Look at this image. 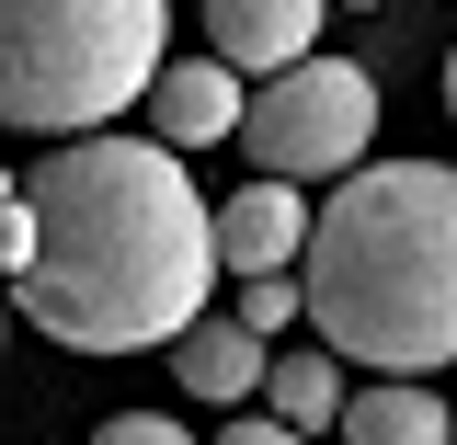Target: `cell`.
<instances>
[{
    "mask_svg": "<svg viewBox=\"0 0 457 445\" xmlns=\"http://www.w3.org/2000/svg\"><path fill=\"white\" fill-rule=\"evenodd\" d=\"M446 114H457V57H446Z\"/></svg>",
    "mask_w": 457,
    "mask_h": 445,
    "instance_id": "obj_15",
    "label": "cell"
},
{
    "mask_svg": "<svg viewBox=\"0 0 457 445\" xmlns=\"http://www.w3.org/2000/svg\"><path fill=\"white\" fill-rule=\"evenodd\" d=\"M343 12H378V0H343Z\"/></svg>",
    "mask_w": 457,
    "mask_h": 445,
    "instance_id": "obj_16",
    "label": "cell"
},
{
    "mask_svg": "<svg viewBox=\"0 0 457 445\" xmlns=\"http://www.w3.org/2000/svg\"><path fill=\"white\" fill-rule=\"evenodd\" d=\"M343 354L332 342H286L275 366H263V411H286V423H297V434H320V423H343Z\"/></svg>",
    "mask_w": 457,
    "mask_h": 445,
    "instance_id": "obj_10",
    "label": "cell"
},
{
    "mask_svg": "<svg viewBox=\"0 0 457 445\" xmlns=\"http://www.w3.org/2000/svg\"><path fill=\"white\" fill-rule=\"evenodd\" d=\"M240 149L286 183H343V171L378 149V80L354 57H297V69H263V92L240 114Z\"/></svg>",
    "mask_w": 457,
    "mask_h": 445,
    "instance_id": "obj_4",
    "label": "cell"
},
{
    "mask_svg": "<svg viewBox=\"0 0 457 445\" xmlns=\"http://www.w3.org/2000/svg\"><path fill=\"white\" fill-rule=\"evenodd\" d=\"M218 445H309V434H297V423H286V411H240V423H228Z\"/></svg>",
    "mask_w": 457,
    "mask_h": 445,
    "instance_id": "obj_14",
    "label": "cell"
},
{
    "mask_svg": "<svg viewBox=\"0 0 457 445\" xmlns=\"http://www.w3.org/2000/svg\"><path fill=\"white\" fill-rule=\"evenodd\" d=\"M297 251H309V194L263 171V183H240L218 206V263L228 275H297Z\"/></svg>",
    "mask_w": 457,
    "mask_h": 445,
    "instance_id": "obj_6",
    "label": "cell"
},
{
    "mask_svg": "<svg viewBox=\"0 0 457 445\" xmlns=\"http://www.w3.org/2000/svg\"><path fill=\"white\" fill-rule=\"evenodd\" d=\"M0 309H12V285H0Z\"/></svg>",
    "mask_w": 457,
    "mask_h": 445,
    "instance_id": "obj_17",
    "label": "cell"
},
{
    "mask_svg": "<svg viewBox=\"0 0 457 445\" xmlns=\"http://www.w3.org/2000/svg\"><path fill=\"white\" fill-rule=\"evenodd\" d=\"M35 183V275L12 285L23 320L69 354H137L183 342L218 297V206L195 194V171L171 137H69Z\"/></svg>",
    "mask_w": 457,
    "mask_h": 445,
    "instance_id": "obj_1",
    "label": "cell"
},
{
    "mask_svg": "<svg viewBox=\"0 0 457 445\" xmlns=\"http://www.w3.org/2000/svg\"><path fill=\"white\" fill-rule=\"evenodd\" d=\"M343 445H457V411L423 377H378L343 400Z\"/></svg>",
    "mask_w": 457,
    "mask_h": 445,
    "instance_id": "obj_9",
    "label": "cell"
},
{
    "mask_svg": "<svg viewBox=\"0 0 457 445\" xmlns=\"http://www.w3.org/2000/svg\"><path fill=\"white\" fill-rule=\"evenodd\" d=\"M228 285H240V320H252L263 342L309 320V285H297V275H228Z\"/></svg>",
    "mask_w": 457,
    "mask_h": 445,
    "instance_id": "obj_11",
    "label": "cell"
},
{
    "mask_svg": "<svg viewBox=\"0 0 457 445\" xmlns=\"http://www.w3.org/2000/svg\"><path fill=\"white\" fill-rule=\"evenodd\" d=\"M309 332L343 366L423 377L457 366V171L446 161H354L297 251Z\"/></svg>",
    "mask_w": 457,
    "mask_h": 445,
    "instance_id": "obj_2",
    "label": "cell"
},
{
    "mask_svg": "<svg viewBox=\"0 0 457 445\" xmlns=\"http://www.w3.org/2000/svg\"><path fill=\"white\" fill-rule=\"evenodd\" d=\"M35 275V183H12L0 171V285Z\"/></svg>",
    "mask_w": 457,
    "mask_h": 445,
    "instance_id": "obj_12",
    "label": "cell"
},
{
    "mask_svg": "<svg viewBox=\"0 0 457 445\" xmlns=\"http://www.w3.org/2000/svg\"><path fill=\"white\" fill-rule=\"evenodd\" d=\"M171 57V0H0V126L92 137L149 103Z\"/></svg>",
    "mask_w": 457,
    "mask_h": 445,
    "instance_id": "obj_3",
    "label": "cell"
},
{
    "mask_svg": "<svg viewBox=\"0 0 457 445\" xmlns=\"http://www.w3.org/2000/svg\"><path fill=\"white\" fill-rule=\"evenodd\" d=\"M240 114H252V92H240L228 57H161V80H149V137H171V149H228Z\"/></svg>",
    "mask_w": 457,
    "mask_h": 445,
    "instance_id": "obj_5",
    "label": "cell"
},
{
    "mask_svg": "<svg viewBox=\"0 0 457 445\" xmlns=\"http://www.w3.org/2000/svg\"><path fill=\"white\" fill-rule=\"evenodd\" d=\"M206 35L228 69H297L320 46V0H206Z\"/></svg>",
    "mask_w": 457,
    "mask_h": 445,
    "instance_id": "obj_7",
    "label": "cell"
},
{
    "mask_svg": "<svg viewBox=\"0 0 457 445\" xmlns=\"http://www.w3.org/2000/svg\"><path fill=\"white\" fill-rule=\"evenodd\" d=\"M263 366H275V342L252 332V320H240V309H228V320H195V332L171 342V377H183V389L195 400H263Z\"/></svg>",
    "mask_w": 457,
    "mask_h": 445,
    "instance_id": "obj_8",
    "label": "cell"
},
{
    "mask_svg": "<svg viewBox=\"0 0 457 445\" xmlns=\"http://www.w3.org/2000/svg\"><path fill=\"white\" fill-rule=\"evenodd\" d=\"M92 445H195V434H183L171 411H114V423H104Z\"/></svg>",
    "mask_w": 457,
    "mask_h": 445,
    "instance_id": "obj_13",
    "label": "cell"
}]
</instances>
